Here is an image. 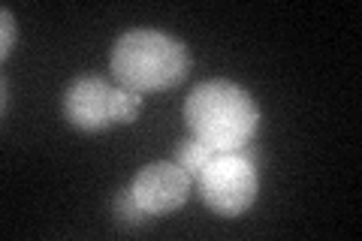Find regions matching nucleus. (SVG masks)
<instances>
[{
	"label": "nucleus",
	"mask_w": 362,
	"mask_h": 241,
	"mask_svg": "<svg viewBox=\"0 0 362 241\" xmlns=\"http://www.w3.org/2000/svg\"><path fill=\"white\" fill-rule=\"evenodd\" d=\"M190 49L173 33L154 28H133L121 33L112 45L109 66L121 88L154 94V90H173L190 73Z\"/></svg>",
	"instance_id": "f03ea898"
},
{
	"label": "nucleus",
	"mask_w": 362,
	"mask_h": 241,
	"mask_svg": "<svg viewBox=\"0 0 362 241\" xmlns=\"http://www.w3.org/2000/svg\"><path fill=\"white\" fill-rule=\"evenodd\" d=\"M214 154H218L214 148H209L206 142L194 139V136H190V139H181V142L175 145V163H178L181 169H185L194 181L199 178V172L206 169V163H209V160H211Z\"/></svg>",
	"instance_id": "423d86ee"
},
{
	"label": "nucleus",
	"mask_w": 362,
	"mask_h": 241,
	"mask_svg": "<svg viewBox=\"0 0 362 241\" xmlns=\"http://www.w3.org/2000/svg\"><path fill=\"white\" fill-rule=\"evenodd\" d=\"M64 118L76 130L100 133L118 124V85L100 76H78L64 90Z\"/></svg>",
	"instance_id": "20e7f679"
},
{
	"label": "nucleus",
	"mask_w": 362,
	"mask_h": 241,
	"mask_svg": "<svg viewBox=\"0 0 362 241\" xmlns=\"http://www.w3.org/2000/svg\"><path fill=\"white\" fill-rule=\"evenodd\" d=\"M112 211H115L118 221H121V223H127V226H142V223L151 217V214H145L142 205L133 199L130 187H124V190L115 193V199H112Z\"/></svg>",
	"instance_id": "0eeeda50"
},
{
	"label": "nucleus",
	"mask_w": 362,
	"mask_h": 241,
	"mask_svg": "<svg viewBox=\"0 0 362 241\" xmlns=\"http://www.w3.org/2000/svg\"><path fill=\"white\" fill-rule=\"evenodd\" d=\"M185 121L190 136L214 151H242L259 130V106L242 85L209 78L187 94Z\"/></svg>",
	"instance_id": "f257e3e1"
},
{
	"label": "nucleus",
	"mask_w": 362,
	"mask_h": 241,
	"mask_svg": "<svg viewBox=\"0 0 362 241\" xmlns=\"http://www.w3.org/2000/svg\"><path fill=\"white\" fill-rule=\"evenodd\" d=\"M199 199L221 217L245 214L259 196V172L254 157L242 151H218L197 178Z\"/></svg>",
	"instance_id": "7ed1b4c3"
},
{
	"label": "nucleus",
	"mask_w": 362,
	"mask_h": 241,
	"mask_svg": "<svg viewBox=\"0 0 362 241\" xmlns=\"http://www.w3.org/2000/svg\"><path fill=\"white\" fill-rule=\"evenodd\" d=\"M0 21H4V25H0V57L6 61L16 49V16H13V9L9 6L0 9Z\"/></svg>",
	"instance_id": "6e6552de"
},
{
	"label": "nucleus",
	"mask_w": 362,
	"mask_h": 241,
	"mask_svg": "<svg viewBox=\"0 0 362 241\" xmlns=\"http://www.w3.org/2000/svg\"><path fill=\"white\" fill-rule=\"evenodd\" d=\"M190 187H194V178H190L175 160H160V163L142 166L130 181L133 199L151 217H163V214L178 211L181 205L187 202Z\"/></svg>",
	"instance_id": "39448f33"
}]
</instances>
